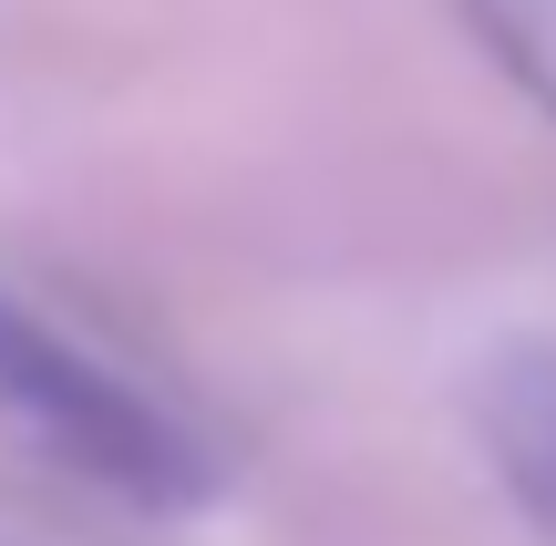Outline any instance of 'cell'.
Here are the masks:
<instances>
[{"instance_id": "obj_1", "label": "cell", "mask_w": 556, "mask_h": 546, "mask_svg": "<svg viewBox=\"0 0 556 546\" xmlns=\"http://www.w3.org/2000/svg\"><path fill=\"white\" fill-rule=\"evenodd\" d=\"M0 423L31 433L52 465L135 495V506H186L206 485L197 433L165 403H144L124 371H103L93 351H73L52 320H31L11 289H0Z\"/></svg>"}, {"instance_id": "obj_2", "label": "cell", "mask_w": 556, "mask_h": 546, "mask_svg": "<svg viewBox=\"0 0 556 546\" xmlns=\"http://www.w3.org/2000/svg\"><path fill=\"white\" fill-rule=\"evenodd\" d=\"M484 444L495 474L516 485V506L556 536V351H516L484 382Z\"/></svg>"}, {"instance_id": "obj_3", "label": "cell", "mask_w": 556, "mask_h": 546, "mask_svg": "<svg viewBox=\"0 0 556 546\" xmlns=\"http://www.w3.org/2000/svg\"><path fill=\"white\" fill-rule=\"evenodd\" d=\"M475 21H484V41L516 62V82L556 114V0H475Z\"/></svg>"}]
</instances>
